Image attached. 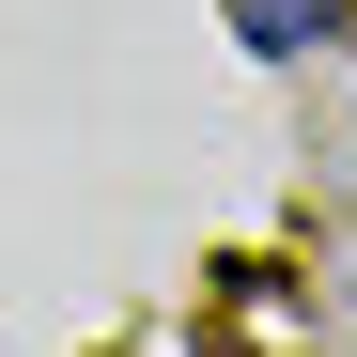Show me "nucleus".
Here are the masks:
<instances>
[{"label":"nucleus","mask_w":357,"mask_h":357,"mask_svg":"<svg viewBox=\"0 0 357 357\" xmlns=\"http://www.w3.org/2000/svg\"><path fill=\"white\" fill-rule=\"evenodd\" d=\"M326 31H342V0H233V47L249 63H311Z\"/></svg>","instance_id":"1"}]
</instances>
